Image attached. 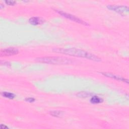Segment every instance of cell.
Listing matches in <instances>:
<instances>
[{
    "mask_svg": "<svg viewBox=\"0 0 129 129\" xmlns=\"http://www.w3.org/2000/svg\"><path fill=\"white\" fill-rule=\"evenodd\" d=\"M25 100L27 102H33L35 101V99L34 98H32V97H29V98H26L25 99Z\"/></svg>",
    "mask_w": 129,
    "mask_h": 129,
    "instance_id": "obj_13",
    "label": "cell"
},
{
    "mask_svg": "<svg viewBox=\"0 0 129 129\" xmlns=\"http://www.w3.org/2000/svg\"><path fill=\"white\" fill-rule=\"evenodd\" d=\"M53 51L66 55H71L76 57L85 58L88 59L92 60L95 61H100L101 59L98 57L97 56L92 54L85 50L75 48H55L53 49Z\"/></svg>",
    "mask_w": 129,
    "mask_h": 129,
    "instance_id": "obj_1",
    "label": "cell"
},
{
    "mask_svg": "<svg viewBox=\"0 0 129 129\" xmlns=\"http://www.w3.org/2000/svg\"><path fill=\"white\" fill-rule=\"evenodd\" d=\"M2 95L3 97H5L6 98H9V99H13L15 98V95L14 94L11 93V92H2Z\"/></svg>",
    "mask_w": 129,
    "mask_h": 129,
    "instance_id": "obj_9",
    "label": "cell"
},
{
    "mask_svg": "<svg viewBox=\"0 0 129 129\" xmlns=\"http://www.w3.org/2000/svg\"><path fill=\"white\" fill-rule=\"evenodd\" d=\"M5 3L6 4L10 6H13L16 4V2L15 1H6Z\"/></svg>",
    "mask_w": 129,
    "mask_h": 129,
    "instance_id": "obj_12",
    "label": "cell"
},
{
    "mask_svg": "<svg viewBox=\"0 0 129 129\" xmlns=\"http://www.w3.org/2000/svg\"><path fill=\"white\" fill-rule=\"evenodd\" d=\"M19 53L18 50L14 47H9L6 49H4L1 50L0 55L2 57L3 56H9L14 55Z\"/></svg>",
    "mask_w": 129,
    "mask_h": 129,
    "instance_id": "obj_5",
    "label": "cell"
},
{
    "mask_svg": "<svg viewBox=\"0 0 129 129\" xmlns=\"http://www.w3.org/2000/svg\"><path fill=\"white\" fill-rule=\"evenodd\" d=\"M35 60L39 62L55 65H69L75 63V60L64 57L47 56L37 58Z\"/></svg>",
    "mask_w": 129,
    "mask_h": 129,
    "instance_id": "obj_2",
    "label": "cell"
},
{
    "mask_svg": "<svg viewBox=\"0 0 129 129\" xmlns=\"http://www.w3.org/2000/svg\"><path fill=\"white\" fill-rule=\"evenodd\" d=\"M29 23L33 25H38L41 24L43 23L44 21L43 19L37 17H33L29 19Z\"/></svg>",
    "mask_w": 129,
    "mask_h": 129,
    "instance_id": "obj_7",
    "label": "cell"
},
{
    "mask_svg": "<svg viewBox=\"0 0 129 129\" xmlns=\"http://www.w3.org/2000/svg\"><path fill=\"white\" fill-rule=\"evenodd\" d=\"M1 128H2V129H4V128H8L7 126H6L5 125L2 124L1 125Z\"/></svg>",
    "mask_w": 129,
    "mask_h": 129,
    "instance_id": "obj_14",
    "label": "cell"
},
{
    "mask_svg": "<svg viewBox=\"0 0 129 129\" xmlns=\"http://www.w3.org/2000/svg\"><path fill=\"white\" fill-rule=\"evenodd\" d=\"M101 74L104 76H106L107 77L111 78V79H115L117 81H121V82H123L125 83H126L127 84L128 83V81L127 79H126L124 78H123L122 77L118 76V75H114L113 74L110 73H108V72H101Z\"/></svg>",
    "mask_w": 129,
    "mask_h": 129,
    "instance_id": "obj_6",
    "label": "cell"
},
{
    "mask_svg": "<svg viewBox=\"0 0 129 129\" xmlns=\"http://www.w3.org/2000/svg\"><path fill=\"white\" fill-rule=\"evenodd\" d=\"M55 11L56 12H57L58 14H59L61 16H62L63 17H64L68 19H69L72 21L75 22L76 23H78L84 25H86V26L88 25V24L87 22H86L85 21H83V20L78 18L77 17H76L74 15H71L70 14L67 13L66 12H63L61 11H59V10H55Z\"/></svg>",
    "mask_w": 129,
    "mask_h": 129,
    "instance_id": "obj_4",
    "label": "cell"
},
{
    "mask_svg": "<svg viewBox=\"0 0 129 129\" xmlns=\"http://www.w3.org/2000/svg\"><path fill=\"white\" fill-rule=\"evenodd\" d=\"M62 112L60 111H58V110H54V111H51L49 112V114L54 117H59L61 116Z\"/></svg>",
    "mask_w": 129,
    "mask_h": 129,
    "instance_id": "obj_11",
    "label": "cell"
},
{
    "mask_svg": "<svg viewBox=\"0 0 129 129\" xmlns=\"http://www.w3.org/2000/svg\"><path fill=\"white\" fill-rule=\"evenodd\" d=\"M77 95L79 97H88L89 96H93V94L91 93L90 92H79Z\"/></svg>",
    "mask_w": 129,
    "mask_h": 129,
    "instance_id": "obj_10",
    "label": "cell"
},
{
    "mask_svg": "<svg viewBox=\"0 0 129 129\" xmlns=\"http://www.w3.org/2000/svg\"><path fill=\"white\" fill-rule=\"evenodd\" d=\"M103 101V99L96 95L92 96V97L90 99V102L92 104H98L101 103Z\"/></svg>",
    "mask_w": 129,
    "mask_h": 129,
    "instance_id": "obj_8",
    "label": "cell"
},
{
    "mask_svg": "<svg viewBox=\"0 0 129 129\" xmlns=\"http://www.w3.org/2000/svg\"><path fill=\"white\" fill-rule=\"evenodd\" d=\"M107 7L109 10L114 11L123 16H126L128 14L129 9L128 7L127 6L120 5H108Z\"/></svg>",
    "mask_w": 129,
    "mask_h": 129,
    "instance_id": "obj_3",
    "label": "cell"
}]
</instances>
